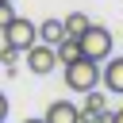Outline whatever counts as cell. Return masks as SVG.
<instances>
[{
  "instance_id": "3",
  "label": "cell",
  "mask_w": 123,
  "mask_h": 123,
  "mask_svg": "<svg viewBox=\"0 0 123 123\" xmlns=\"http://www.w3.org/2000/svg\"><path fill=\"white\" fill-rule=\"evenodd\" d=\"M0 35H4V42H8V46H15V50H27V46H35V42H38V27H35L31 19H23V15H15Z\"/></svg>"
},
{
  "instance_id": "12",
  "label": "cell",
  "mask_w": 123,
  "mask_h": 123,
  "mask_svg": "<svg viewBox=\"0 0 123 123\" xmlns=\"http://www.w3.org/2000/svg\"><path fill=\"white\" fill-rule=\"evenodd\" d=\"M4 119H8V96L0 92V123H4Z\"/></svg>"
},
{
  "instance_id": "2",
  "label": "cell",
  "mask_w": 123,
  "mask_h": 123,
  "mask_svg": "<svg viewBox=\"0 0 123 123\" xmlns=\"http://www.w3.org/2000/svg\"><path fill=\"white\" fill-rule=\"evenodd\" d=\"M77 42H81V54L92 58V62H104V58L111 54V31L100 27V23H88V27L77 35Z\"/></svg>"
},
{
  "instance_id": "14",
  "label": "cell",
  "mask_w": 123,
  "mask_h": 123,
  "mask_svg": "<svg viewBox=\"0 0 123 123\" xmlns=\"http://www.w3.org/2000/svg\"><path fill=\"white\" fill-rule=\"evenodd\" d=\"M23 123H46V119H23Z\"/></svg>"
},
{
  "instance_id": "1",
  "label": "cell",
  "mask_w": 123,
  "mask_h": 123,
  "mask_svg": "<svg viewBox=\"0 0 123 123\" xmlns=\"http://www.w3.org/2000/svg\"><path fill=\"white\" fill-rule=\"evenodd\" d=\"M65 85L73 88V92H88V88H100V62H92V58H73L69 65H65Z\"/></svg>"
},
{
  "instance_id": "5",
  "label": "cell",
  "mask_w": 123,
  "mask_h": 123,
  "mask_svg": "<svg viewBox=\"0 0 123 123\" xmlns=\"http://www.w3.org/2000/svg\"><path fill=\"white\" fill-rule=\"evenodd\" d=\"M100 85L108 88V92H115V96H123V54L119 58H104V65H100Z\"/></svg>"
},
{
  "instance_id": "7",
  "label": "cell",
  "mask_w": 123,
  "mask_h": 123,
  "mask_svg": "<svg viewBox=\"0 0 123 123\" xmlns=\"http://www.w3.org/2000/svg\"><path fill=\"white\" fill-rule=\"evenodd\" d=\"M35 27H38V42H46V46H58V42L65 38L62 19H42V23H35Z\"/></svg>"
},
{
  "instance_id": "11",
  "label": "cell",
  "mask_w": 123,
  "mask_h": 123,
  "mask_svg": "<svg viewBox=\"0 0 123 123\" xmlns=\"http://www.w3.org/2000/svg\"><path fill=\"white\" fill-rule=\"evenodd\" d=\"M15 15H19V12H15V4H12V0H0V31H4Z\"/></svg>"
},
{
  "instance_id": "4",
  "label": "cell",
  "mask_w": 123,
  "mask_h": 123,
  "mask_svg": "<svg viewBox=\"0 0 123 123\" xmlns=\"http://www.w3.org/2000/svg\"><path fill=\"white\" fill-rule=\"evenodd\" d=\"M23 62H27V69H31V73L46 77V73L58 65V50H54V46H46V42H35V46H27V50H23Z\"/></svg>"
},
{
  "instance_id": "13",
  "label": "cell",
  "mask_w": 123,
  "mask_h": 123,
  "mask_svg": "<svg viewBox=\"0 0 123 123\" xmlns=\"http://www.w3.org/2000/svg\"><path fill=\"white\" fill-rule=\"evenodd\" d=\"M111 123H123V111H111Z\"/></svg>"
},
{
  "instance_id": "9",
  "label": "cell",
  "mask_w": 123,
  "mask_h": 123,
  "mask_svg": "<svg viewBox=\"0 0 123 123\" xmlns=\"http://www.w3.org/2000/svg\"><path fill=\"white\" fill-rule=\"evenodd\" d=\"M88 23H92V19H88L85 12H69V15L62 19V27H65V35H69V38H77V35H81Z\"/></svg>"
},
{
  "instance_id": "10",
  "label": "cell",
  "mask_w": 123,
  "mask_h": 123,
  "mask_svg": "<svg viewBox=\"0 0 123 123\" xmlns=\"http://www.w3.org/2000/svg\"><path fill=\"white\" fill-rule=\"evenodd\" d=\"M23 58V50H15V46H8L4 42V50H0V69H8V73H15V62Z\"/></svg>"
},
{
  "instance_id": "8",
  "label": "cell",
  "mask_w": 123,
  "mask_h": 123,
  "mask_svg": "<svg viewBox=\"0 0 123 123\" xmlns=\"http://www.w3.org/2000/svg\"><path fill=\"white\" fill-rule=\"evenodd\" d=\"M54 50H58V65H69L73 58H81V42H77V38H69V35H65Z\"/></svg>"
},
{
  "instance_id": "6",
  "label": "cell",
  "mask_w": 123,
  "mask_h": 123,
  "mask_svg": "<svg viewBox=\"0 0 123 123\" xmlns=\"http://www.w3.org/2000/svg\"><path fill=\"white\" fill-rule=\"evenodd\" d=\"M42 119H46V123H81V108H77L73 100H54Z\"/></svg>"
}]
</instances>
